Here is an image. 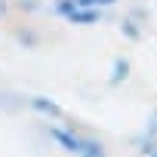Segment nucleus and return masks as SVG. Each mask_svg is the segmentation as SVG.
Returning a JSON list of instances; mask_svg holds the SVG:
<instances>
[{
  "label": "nucleus",
  "mask_w": 157,
  "mask_h": 157,
  "mask_svg": "<svg viewBox=\"0 0 157 157\" xmlns=\"http://www.w3.org/2000/svg\"><path fill=\"white\" fill-rule=\"evenodd\" d=\"M62 16H68L71 22H83V25H93V22H99L102 19V13L99 10H77V6H71L68 0H59V6H56Z\"/></svg>",
  "instance_id": "1"
},
{
  "label": "nucleus",
  "mask_w": 157,
  "mask_h": 157,
  "mask_svg": "<svg viewBox=\"0 0 157 157\" xmlns=\"http://www.w3.org/2000/svg\"><path fill=\"white\" fill-rule=\"evenodd\" d=\"M154 157H157V154H154Z\"/></svg>",
  "instance_id": "7"
},
{
  "label": "nucleus",
  "mask_w": 157,
  "mask_h": 157,
  "mask_svg": "<svg viewBox=\"0 0 157 157\" xmlns=\"http://www.w3.org/2000/svg\"><path fill=\"white\" fill-rule=\"evenodd\" d=\"M151 136H157V114H154V120H151Z\"/></svg>",
  "instance_id": "5"
},
{
  "label": "nucleus",
  "mask_w": 157,
  "mask_h": 157,
  "mask_svg": "<svg viewBox=\"0 0 157 157\" xmlns=\"http://www.w3.org/2000/svg\"><path fill=\"white\" fill-rule=\"evenodd\" d=\"M0 16H6V0H0Z\"/></svg>",
  "instance_id": "6"
},
{
  "label": "nucleus",
  "mask_w": 157,
  "mask_h": 157,
  "mask_svg": "<svg viewBox=\"0 0 157 157\" xmlns=\"http://www.w3.org/2000/svg\"><path fill=\"white\" fill-rule=\"evenodd\" d=\"M102 157H105V154H102Z\"/></svg>",
  "instance_id": "8"
},
{
  "label": "nucleus",
  "mask_w": 157,
  "mask_h": 157,
  "mask_svg": "<svg viewBox=\"0 0 157 157\" xmlns=\"http://www.w3.org/2000/svg\"><path fill=\"white\" fill-rule=\"evenodd\" d=\"M68 3L71 6H77V10H80V6H108V3H114V0H68Z\"/></svg>",
  "instance_id": "4"
},
{
  "label": "nucleus",
  "mask_w": 157,
  "mask_h": 157,
  "mask_svg": "<svg viewBox=\"0 0 157 157\" xmlns=\"http://www.w3.org/2000/svg\"><path fill=\"white\" fill-rule=\"evenodd\" d=\"M28 105L34 108V111H40V114H46V117H65V111L56 105V102H49L46 96H31L28 99Z\"/></svg>",
  "instance_id": "2"
},
{
  "label": "nucleus",
  "mask_w": 157,
  "mask_h": 157,
  "mask_svg": "<svg viewBox=\"0 0 157 157\" xmlns=\"http://www.w3.org/2000/svg\"><path fill=\"white\" fill-rule=\"evenodd\" d=\"M126 71H129V65L126 62H114V74H111V83H120V80H126Z\"/></svg>",
  "instance_id": "3"
}]
</instances>
